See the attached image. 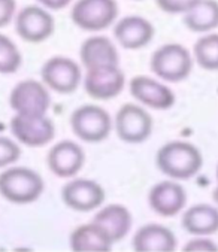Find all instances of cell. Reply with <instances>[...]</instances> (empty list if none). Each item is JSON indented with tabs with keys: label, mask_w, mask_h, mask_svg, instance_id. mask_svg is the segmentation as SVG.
Wrapping results in <instances>:
<instances>
[{
	"label": "cell",
	"mask_w": 218,
	"mask_h": 252,
	"mask_svg": "<svg viewBox=\"0 0 218 252\" xmlns=\"http://www.w3.org/2000/svg\"><path fill=\"white\" fill-rule=\"evenodd\" d=\"M17 14L15 0H0V27H6Z\"/></svg>",
	"instance_id": "cell-28"
},
{
	"label": "cell",
	"mask_w": 218,
	"mask_h": 252,
	"mask_svg": "<svg viewBox=\"0 0 218 252\" xmlns=\"http://www.w3.org/2000/svg\"><path fill=\"white\" fill-rule=\"evenodd\" d=\"M62 198L65 205L73 211L91 212L105 201V189L93 179L73 176V179L63 187Z\"/></svg>",
	"instance_id": "cell-10"
},
{
	"label": "cell",
	"mask_w": 218,
	"mask_h": 252,
	"mask_svg": "<svg viewBox=\"0 0 218 252\" xmlns=\"http://www.w3.org/2000/svg\"><path fill=\"white\" fill-rule=\"evenodd\" d=\"M40 76L48 88L69 94L75 91L81 82V69L72 59L52 57L42 66Z\"/></svg>",
	"instance_id": "cell-11"
},
{
	"label": "cell",
	"mask_w": 218,
	"mask_h": 252,
	"mask_svg": "<svg viewBox=\"0 0 218 252\" xmlns=\"http://www.w3.org/2000/svg\"><path fill=\"white\" fill-rule=\"evenodd\" d=\"M212 200L215 201V205L218 206V185H217V188H215L214 192H212Z\"/></svg>",
	"instance_id": "cell-30"
},
{
	"label": "cell",
	"mask_w": 218,
	"mask_h": 252,
	"mask_svg": "<svg viewBox=\"0 0 218 252\" xmlns=\"http://www.w3.org/2000/svg\"><path fill=\"white\" fill-rule=\"evenodd\" d=\"M69 245L76 252H105L112 248V242L96 224H84L72 231Z\"/></svg>",
	"instance_id": "cell-21"
},
{
	"label": "cell",
	"mask_w": 218,
	"mask_h": 252,
	"mask_svg": "<svg viewBox=\"0 0 218 252\" xmlns=\"http://www.w3.org/2000/svg\"><path fill=\"white\" fill-rule=\"evenodd\" d=\"M185 252H212V251H218V245L215 242H212L211 239H205L203 236H197L196 239L190 240L185 246H184Z\"/></svg>",
	"instance_id": "cell-27"
},
{
	"label": "cell",
	"mask_w": 218,
	"mask_h": 252,
	"mask_svg": "<svg viewBox=\"0 0 218 252\" xmlns=\"http://www.w3.org/2000/svg\"><path fill=\"white\" fill-rule=\"evenodd\" d=\"M118 17L117 0H76L71 18L85 32H100L112 26Z\"/></svg>",
	"instance_id": "cell-4"
},
{
	"label": "cell",
	"mask_w": 218,
	"mask_h": 252,
	"mask_svg": "<svg viewBox=\"0 0 218 252\" xmlns=\"http://www.w3.org/2000/svg\"><path fill=\"white\" fill-rule=\"evenodd\" d=\"M215 175H217V181H218V166H217V172H215Z\"/></svg>",
	"instance_id": "cell-31"
},
{
	"label": "cell",
	"mask_w": 218,
	"mask_h": 252,
	"mask_svg": "<svg viewBox=\"0 0 218 252\" xmlns=\"http://www.w3.org/2000/svg\"><path fill=\"white\" fill-rule=\"evenodd\" d=\"M23 63L21 53L12 39L0 33V73H14Z\"/></svg>",
	"instance_id": "cell-24"
},
{
	"label": "cell",
	"mask_w": 218,
	"mask_h": 252,
	"mask_svg": "<svg viewBox=\"0 0 218 252\" xmlns=\"http://www.w3.org/2000/svg\"><path fill=\"white\" fill-rule=\"evenodd\" d=\"M43 191V179L29 167H8L0 173V194L15 205L33 203Z\"/></svg>",
	"instance_id": "cell-2"
},
{
	"label": "cell",
	"mask_w": 218,
	"mask_h": 252,
	"mask_svg": "<svg viewBox=\"0 0 218 252\" xmlns=\"http://www.w3.org/2000/svg\"><path fill=\"white\" fill-rule=\"evenodd\" d=\"M130 93L138 102L157 111H166L175 103L174 91L168 85L148 76L133 78L130 81Z\"/></svg>",
	"instance_id": "cell-15"
},
{
	"label": "cell",
	"mask_w": 218,
	"mask_h": 252,
	"mask_svg": "<svg viewBox=\"0 0 218 252\" xmlns=\"http://www.w3.org/2000/svg\"><path fill=\"white\" fill-rule=\"evenodd\" d=\"M84 161V149L73 140H62L56 143L46 158L49 170L59 178H73L82 169Z\"/></svg>",
	"instance_id": "cell-13"
},
{
	"label": "cell",
	"mask_w": 218,
	"mask_h": 252,
	"mask_svg": "<svg viewBox=\"0 0 218 252\" xmlns=\"http://www.w3.org/2000/svg\"><path fill=\"white\" fill-rule=\"evenodd\" d=\"M132 246L138 252H171L177 248V237L165 225L146 224L135 233Z\"/></svg>",
	"instance_id": "cell-17"
},
{
	"label": "cell",
	"mask_w": 218,
	"mask_h": 252,
	"mask_svg": "<svg viewBox=\"0 0 218 252\" xmlns=\"http://www.w3.org/2000/svg\"><path fill=\"white\" fill-rule=\"evenodd\" d=\"M126 76L120 66H100L87 69L84 88L87 94L97 100L117 97L124 88Z\"/></svg>",
	"instance_id": "cell-12"
},
{
	"label": "cell",
	"mask_w": 218,
	"mask_h": 252,
	"mask_svg": "<svg viewBox=\"0 0 218 252\" xmlns=\"http://www.w3.org/2000/svg\"><path fill=\"white\" fill-rule=\"evenodd\" d=\"M9 105L15 114L46 115L51 105L48 87L35 79L21 81L11 91Z\"/></svg>",
	"instance_id": "cell-6"
},
{
	"label": "cell",
	"mask_w": 218,
	"mask_h": 252,
	"mask_svg": "<svg viewBox=\"0 0 218 252\" xmlns=\"http://www.w3.org/2000/svg\"><path fill=\"white\" fill-rule=\"evenodd\" d=\"M93 222L106 233L112 243H117L129 234L133 220L127 208L114 203L102 208L93 217Z\"/></svg>",
	"instance_id": "cell-18"
},
{
	"label": "cell",
	"mask_w": 218,
	"mask_h": 252,
	"mask_svg": "<svg viewBox=\"0 0 218 252\" xmlns=\"http://www.w3.org/2000/svg\"><path fill=\"white\" fill-rule=\"evenodd\" d=\"M194 60L205 70H218V33H206L194 45Z\"/></svg>",
	"instance_id": "cell-23"
},
{
	"label": "cell",
	"mask_w": 218,
	"mask_h": 252,
	"mask_svg": "<svg viewBox=\"0 0 218 252\" xmlns=\"http://www.w3.org/2000/svg\"><path fill=\"white\" fill-rule=\"evenodd\" d=\"M71 127L81 140L97 143L109 136L112 121L103 108L96 105H84L72 114Z\"/></svg>",
	"instance_id": "cell-5"
},
{
	"label": "cell",
	"mask_w": 218,
	"mask_h": 252,
	"mask_svg": "<svg viewBox=\"0 0 218 252\" xmlns=\"http://www.w3.org/2000/svg\"><path fill=\"white\" fill-rule=\"evenodd\" d=\"M9 127L14 137L30 148L45 146L56 136L54 123L46 115L15 114L11 120Z\"/></svg>",
	"instance_id": "cell-7"
},
{
	"label": "cell",
	"mask_w": 218,
	"mask_h": 252,
	"mask_svg": "<svg viewBox=\"0 0 218 252\" xmlns=\"http://www.w3.org/2000/svg\"><path fill=\"white\" fill-rule=\"evenodd\" d=\"M155 163L171 179H190L202 169L203 157L193 143L174 140L158 149Z\"/></svg>",
	"instance_id": "cell-1"
},
{
	"label": "cell",
	"mask_w": 218,
	"mask_h": 252,
	"mask_svg": "<svg viewBox=\"0 0 218 252\" xmlns=\"http://www.w3.org/2000/svg\"><path fill=\"white\" fill-rule=\"evenodd\" d=\"M21 156V149L17 142L9 137L0 136V169L9 167Z\"/></svg>",
	"instance_id": "cell-25"
},
{
	"label": "cell",
	"mask_w": 218,
	"mask_h": 252,
	"mask_svg": "<svg viewBox=\"0 0 218 252\" xmlns=\"http://www.w3.org/2000/svg\"><path fill=\"white\" fill-rule=\"evenodd\" d=\"M79 56L85 69L120 64L115 45L105 36H91L85 39L81 45Z\"/></svg>",
	"instance_id": "cell-19"
},
{
	"label": "cell",
	"mask_w": 218,
	"mask_h": 252,
	"mask_svg": "<svg viewBox=\"0 0 218 252\" xmlns=\"http://www.w3.org/2000/svg\"><path fill=\"white\" fill-rule=\"evenodd\" d=\"M193 69V57L180 43L160 46L151 57V70L166 82H180L188 78Z\"/></svg>",
	"instance_id": "cell-3"
},
{
	"label": "cell",
	"mask_w": 218,
	"mask_h": 252,
	"mask_svg": "<svg viewBox=\"0 0 218 252\" xmlns=\"http://www.w3.org/2000/svg\"><path fill=\"white\" fill-rule=\"evenodd\" d=\"M184 23L194 33H209L218 27L217 0H197L184 14Z\"/></svg>",
	"instance_id": "cell-22"
},
{
	"label": "cell",
	"mask_w": 218,
	"mask_h": 252,
	"mask_svg": "<svg viewBox=\"0 0 218 252\" xmlns=\"http://www.w3.org/2000/svg\"><path fill=\"white\" fill-rule=\"evenodd\" d=\"M182 227L194 236H211L218 231V208L206 203L191 206L182 217Z\"/></svg>",
	"instance_id": "cell-20"
},
{
	"label": "cell",
	"mask_w": 218,
	"mask_h": 252,
	"mask_svg": "<svg viewBox=\"0 0 218 252\" xmlns=\"http://www.w3.org/2000/svg\"><path fill=\"white\" fill-rule=\"evenodd\" d=\"M151 209L160 217H175L178 215L185 203V189L175 181H163L155 184L148 195Z\"/></svg>",
	"instance_id": "cell-14"
},
{
	"label": "cell",
	"mask_w": 218,
	"mask_h": 252,
	"mask_svg": "<svg viewBox=\"0 0 218 252\" xmlns=\"http://www.w3.org/2000/svg\"><path fill=\"white\" fill-rule=\"evenodd\" d=\"M37 3L49 11H57V9H63L68 5H71L72 0H37Z\"/></svg>",
	"instance_id": "cell-29"
},
{
	"label": "cell",
	"mask_w": 218,
	"mask_h": 252,
	"mask_svg": "<svg viewBox=\"0 0 218 252\" xmlns=\"http://www.w3.org/2000/svg\"><path fill=\"white\" fill-rule=\"evenodd\" d=\"M114 36L124 49H141L154 37V26L144 17L129 15L115 23Z\"/></svg>",
	"instance_id": "cell-16"
},
{
	"label": "cell",
	"mask_w": 218,
	"mask_h": 252,
	"mask_svg": "<svg viewBox=\"0 0 218 252\" xmlns=\"http://www.w3.org/2000/svg\"><path fill=\"white\" fill-rule=\"evenodd\" d=\"M54 17L49 9L37 5H30L23 8L15 15V29L21 39L37 43L46 40L54 33Z\"/></svg>",
	"instance_id": "cell-8"
},
{
	"label": "cell",
	"mask_w": 218,
	"mask_h": 252,
	"mask_svg": "<svg viewBox=\"0 0 218 252\" xmlns=\"http://www.w3.org/2000/svg\"><path fill=\"white\" fill-rule=\"evenodd\" d=\"M197 0H155L157 6L166 14L171 15H178V14H185Z\"/></svg>",
	"instance_id": "cell-26"
},
{
	"label": "cell",
	"mask_w": 218,
	"mask_h": 252,
	"mask_svg": "<svg viewBox=\"0 0 218 252\" xmlns=\"http://www.w3.org/2000/svg\"><path fill=\"white\" fill-rule=\"evenodd\" d=\"M118 137L127 143H142L152 131V118L141 106L126 103L115 117Z\"/></svg>",
	"instance_id": "cell-9"
}]
</instances>
